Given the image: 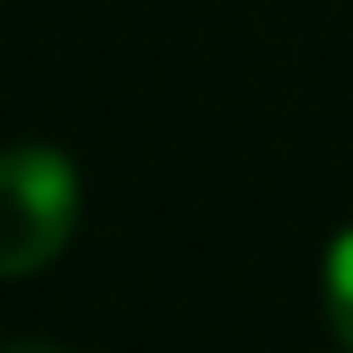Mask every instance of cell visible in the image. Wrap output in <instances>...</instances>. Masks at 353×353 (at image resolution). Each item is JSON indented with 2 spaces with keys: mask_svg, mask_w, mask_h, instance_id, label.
Here are the masks:
<instances>
[{
  "mask_svg": "<svg viewBox=\"0 0 353 353\" xmlns=\"http://www.w3.org/2000/svg\"><path fill=\"white\" fill-rule=\"evenodd\" d=\"M323 304H329V323H335L341 347L353 353V230L335 236V248L323 261Z\"/></svg>",
  "mask_w": 353,
  "mask_h": 353,
  "instance_id": "2",
  "label": "cell"
},
{
  "mask_svg": "<svg viewBox=\"0 0 353 353\" xmlns=\"http://www.w3.org/2000/svg\"><path fill=\"white\" fill-rule=\"evenodd\" d=\"M0 353H62V347H50V341H12V347H0Z\"/></svg>",
  "mask_w": 353,
  "mask_h": 353,
  "instance_id": "3",
  "label": "cell"
},
{
  "mask_svg": "<svg viewBox=\"0 0 353 353\" xmlns=\"http://www.w3.org/2000/svg\"><path fill=\"white\" fill-rule=\"evenodd\" d=\"M81 223V174L50 143L0 149V279L43 273Z\"/></svg>",
  "mask_w": 353,
  "mask_h": 353,
  "instance_id": "1",
  "label": "cell"
}]
</instances>
